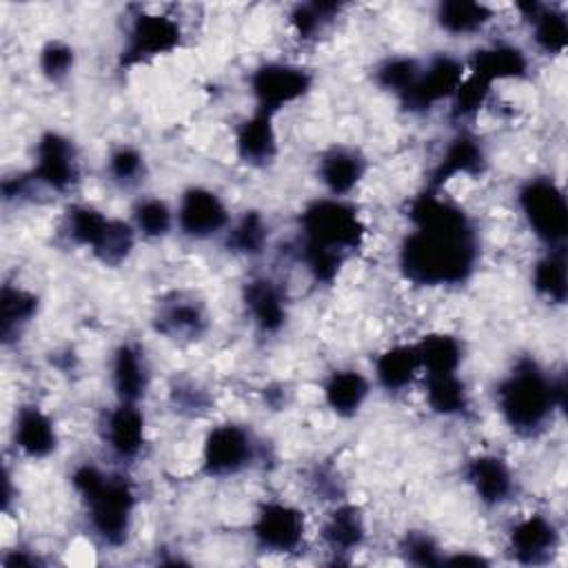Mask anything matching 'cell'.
I'll return each instance as SVG.
<instances>
[{
  "instance_id": "1",
  "label": "cell",
  "mask_w": 568,
  "mask_h": 568,
  "mask_svg": "<svg viewBox=\"0 0 568 568\" xmlns=\"http://www.w3.org/2000/svg\"><path fill=\"white\" fill-rule=\"evenodd\" d=\"M408 217L415 231L399 248L404 275L426 286L464 282L477 257L475 233L466 213L428 191L413 200Z\"/></svg>"
},
{
  "instance_id": "2",
  "label": "cell",
  "mask_w": 568,
  "mask_h": 568,
  "mask_svg": "<svg viewBox=\"0 0 568 568\" xmlns=\"http://www.w3.org/2000/svg\"><path fill=\"white\" fill-rule=\"evenodd\" d=\"M499 410L504 419L517 433H535L541 428L550 413L566 402L564 379H548L535 362H519L517 368L501 382L499 390Z\"/></svg>"
},
{
  "instance_id": "3",
  "label": "cell",
  "mask_w": 568,
  "mask_h": 568,
  "mask_svg": "<svg viewBox=\"0 0 568 568\" xmlns=\"http://www.w3.org/2000/svg\"><path fill=\"white\" fill-rule=\"evenodd\" d=\"M71 484L89 508L95 535L109 546H120L129 535L135 506L131 484L120 475H104L91 464L75 468Z\"/></svg>"
},
{
  "instance_id": "4",
  "label": "cell",
  "mask_w": 568,
  "mask_h": 568,
  "mask_svg": "<svg viewBox=\"0 0 568 568\" xmlns=\"http://www.w3.org/2000/svg\"><path fill=\"white\" fill-rule=\"evenodd\" d=\"M302 237L306 244L346 253L359 246L364 224L357 211L339 197H322L311 202L302 217Z\"/></svg>"
},
{
  "instance_id": "5",
  "label": "cell",
  "mask_w": 568,
  "mask_h": 568,
  "mask_svg": "<svg viewBox=\"0 0 568 568\" xmlns=\"http://www.w3.org/2000/svg\"><path fill=\"white\" fill-rule=\"evenodd\" d=\"M519 206L539 240L561 246L568 231V206L561 189L548 178H535L519 191Z\"/></svg>"
},
{
  "instance_id": "6",
  "label": "cell",
  "mask_w": 568,
  "mask_h": 568,
  "mask_svg": "<svg viewBox=\"0 0 568 568\" xmlns=\"http://www.w3.org/2000/svg\"><path fill=\"white\" fill-rule=\"evenodd\" d=\"M180 40L182 29L173 18L160 13H140L129 29L126 44L122 49V64L131 67L169 53L180 44Z\"/></svg>"
},
{
  "instance_id": "7",
  "label": "cell",
  "mask_w": 568,
  "mask_h": 568,
  "mask_svg": "<svg viewBox=\"0 0 568 568\" xmlns=\"http://www.w3.org/2000/svg\"><path fill=\"white\" fill-rule=\"evenodd\" d=\"M311 87V75L295 64L268 62L260 67L251 78V91L257 100L260 111L275 113L288 102L302 98Z\"/></svg>"
},
{
  "instance_id": "8",
  "label": "cell",
  "mask_w": 568,
  "mask_h": 568,
  "mask_svg": "<svg viewBox=\"0 0 568 568\" xmlns=\"http://www.w3.org/2000/svg\"><path fill=\"white\" fill-rule=\"evenodd\" d=\"M253 459V442L242 426L222 424L215 426L202 448V466L204 473L213 477L235 475L246 468Z\"/></svg>"
},
{
  "instance_id": "9",
  "label": "cell",
  "mask_w": 568,
  "mask_h": 568,
  "mask_svg": "<svg viewBox=\"0 0 568 568\" xmlns=\"http://www.w3.org/2000/svg\"><path fill=\"white\" fill-rule=\"evenodd\" d=\"M464 80V64L450 55L433 58L417 75L413 87L402 95L408 109L422 111L444 98H453Z\"/></svg>"
},
{
  "instance_id": "10",
  "label": "cell",
  "mask_w": 568,
  "mask_h": 568,
  "mask_svg": "<svg viewBox=\"0 0 568 568\" xmlns=\"http://www.w3.org/2000/svg\"><path fill=\"white\" fill-rule=\"evenodd\" d=\"M253 535H255L257 544L266 550L291 552L302 544L304 517L293 506H286L280 501H268L260 508V513L255 517Z\"/></svg>"
},
{
  "instance_id": "11",
  "label": "cell",
  "mask_w": 568,
  "mask_h": 568,
  "mask_svg": "<svg viewBox=\"0 0 568 568\" xmlns=\"http://www.w3.org/2000/svg\"><path fill=\"white\" fill-rule=\"evenodd\" d=\"M33 178L53 191H67L78 182L73 144L60 133H44L36 146Z\"/></svg>"
},
{
  "instance_id": "12",
  "label": "cell",
  "mask_w": 568,
  "mask_h": 568,
  "mask_svg": "<svg viewBox=\"0 0 568 568\" xmlns=\"http://www.w3.org/2000/svg\"><path fill=\"white\" fill-rule=\"evenodd\" d=\"M178 226L197 240L211 237L229 226V211L224 202L209 189L193 186L184 191L178 206Z\"/></svg>"
},
{
  "instance_id": "13",
  "label": "cell",
  "mask_w": 568,
  "mask_h": 568,
  "mask_svg": "<svg viewBox=\"0 0 568 568\" xmlns=\"http://www.w3.org/2000/svg\"><path fill=\"white\" fill-rule=\"evenodd\" d=\"M13 442L27 457H47L49 453L55 450V426L51 417L42 413L38 406H22L16 415Z\"/></svg>"
},
{
  "instance_id": "14",
  "label": "cell",
  "mask_w": 568,
  "mask_h": 568,
  "mask_svg": "<svg viewBox=\"0 0 568 568\" xmlns=\"http://www.w3.org/2000/svg\"><path fill=\"white\" fill-rule=\"evenodd\" d=\"M106 444L120 459H133L144 444V415L135 404H118L106 417Z\"/></svg>"
},
{
  "instance_id": "15",
  "label": "cell",
  "mask_w": 568,
  "mask_h": 568,
  "mask_svg": "<svg viewBox=\"0 0 568 568\" xmlns=\"http://www.w3.org/2000/svg\"><path fill=\"white\" fill-rule=\"evenodd\" d=\"M557 546V530L544 515L521 519L510 532V548L524 564H539Z\"/></svg>"
},
{
  "instance_id": "16",
  "label": "cell",
  "mask_w": 568,
  "mask_h": 568,
  "mask_svg": "<svg viewBox=\"0 0 568 568\" xmlns=\"http://www.w3.org/2000/svg\"><path fill=\"white\" fill-rule=\"evenodd\" d=\"M466 477L477 497L488 506L501 504L513 493V475L506 462L495 455L475 457L466 466Z\"/></svg>"
},
{
  "instance_id": "17",
  "label": "cell",
  "mask_w": 568,
  "mask_h": 568,
  "mask_svg": "<svg viewBox=\"0 0 568 568\" xmlns=\"http://www.w3.org/2000/svg\"><path fill=\"white\" fill-rule=\"evenodd\" d=\"M244 300H246V308H248L253 322L264 333H275L284 326L286 306H284V297H282V291L277 288V284H273L271 280H264V277L253 280L246 284Z\"/></svg>"
},
{
  "instance_id": "18",
  "label": "cell",
  "mask_w": 568,
  "mask_h": 568,
  "mask_svg": "<svg viewBox=\"0 0 568 568\" xmlns=\"http://www.w3.org/2000/svg\"><path fill=\"white\" fill-rule=\"evenodd\" d=\"M113 388L122 404H138V399L146 393L149 375L144 359L138 348L122 344L113 355Z\"/></svg>"
},
{
  "instance_id": "19",
  "label": "cell",
  "mask_w": 568,
  "mask_h": 568,
  "mask_svg": "<svg viewBox=\"0 0 568 568\" xmlns=\"http://www.w3.org/2000/svg\"><path fill=\"white\" fill-rule=\"evenodd\" d=\"M526 55L521 49L513 44H495L488 49H481L473 55L470 62V73L484 78L486 82L495 80H510V78H521L526 73Z\"/></svg>"
},
{
  "instance_id": "20",
  "label": "cell",
  "mask_w": 568,
  "mask_h": 568,
  "mask_svg": "<svg viewBox=\"0 0 568 568\" xmlns=\"http://www.w3.org/2000/svg\"><path fill=\"white\" fill-rule=\"evenodd\" d=\"M275 129H273V115L266 111H260L248 118L240 131H237V153L244 162L251 164H264L275 155Z\"/></svg>"
},
{
  "instance_id": "21",
  "label": "cell",
  "mask_w": 568,
  "mask_h": 568,
  "mask_svg": "<svg viewBox=\"0 0 568 568\" xmlns=\"http://www.w3.org/2000/svg\"><path fill=\"white\" fill-rule=\"evenodd\" d=\"M484 164V151L470 135H457L446 146L439 164L433 171V189L453 180L455 175H473Z\"/></svg>"
},
{
  "instance_id": "22",
  "label": "cell",
  "mask_w": 568,
  "mask_h": 568,
  "mask_svg": "<svg viewBox=\"0 0 568 568\" xmlns=\"http://www.w3.org/2000/svg\"><path fill=\"white\" fill-rule=\"evenodd\" d=\"M364 175V160L351 149H331L320 160V178L335 195H346Z\"/></svg>"
},
{
  "instance_id": "23",
  "label": "cell",
  "mask_w": 568,
  "mask_h": 568,
  "mask_svg": "<svg viewBox=\"0 0 568 568\" xmlns=\"http://www.w3.org/2000/svg\"><path fill=\"white\" fill-rule=\"evenodd\" d=\"M419 368H422V364H419V353H417L415 344L393 346V348L384 351L375 362L377 382L386 390H404L406 386L413 384Z\"/></svg>"
},
{
  "instance_id": "24",
  "label": "cell",
  "mask_w": 568,
  "mask_h": 568,
  "mask_svg": "<svg viewBox=\"0 0 568 568\" xmlns=\"http://www.w3.org/2000/svg\"><path fill=\"white\" fill-rule=\"evenodd\" d=\"M368 395V382L357 371H337L324 386L326 404L342 417L355 415Z\"/></svg>"
},
{
  "instance_id": "25",
  "label": "cell",
  "mask_w": 568,
  "mask_h": 568,
  "mask_svg": "<svg viewBox=\"0 0 568 568\" xmlns=\"http://www.w3.org/2000/svg\"><path fill=\"white\" fill-rule=\"evenodd\" d=\"M493 18V9L468 0H448L437 7V22L446 33L468 36L479 31Z\"/></svg>"
},
{
  "instance_id": "26",
  "label": "cell",
  "mask_w": 568,
  "mask_h": 568,
  "mask_svg": "<svg viewBox=\"0 0 568 568\" xmlns=\"http://www.w3.org/2000/svg\"><path fill=\"white\" fill-rule=\"evenodd\" d=\"M322 537L335 552H348L357 548L364 539V524L359 510L355 506L335 508L322 528Z\"/></svg>"
},
{
  "instance_id": "27",
  "label": "cell",
  "mask_w": 568,
  "mask_h": 568,
  "mask_svg": "<svg viewBox=\"0 0 568 568\" xmlns=\"http://www.w3.org/2000/svg\"><path fill=\"white\" fill-rule=\"evenodd\" d=\"M419 353V364L426 375L435 373H457L462 362V344L446 333L426 335L422 342L415 344Z\"/></svg>"
},
{
  "instance_id": "28",
  "label": "cell",
  "mask_w": 568,
  "mask_h": 568,
  "mask_svg": "<svg viewBox=\"0 0 568 568\" xmlns=\"http://www.w3.org/2000/svg\"><path fill=\"white\" fill-rule=\"evenodd\" d=\"M426 402L439 415L462 413L468 404L464 382L455 373L426 375Z\"/></svg>"
},
{
  "instance_id": "29",
  "label": "cell",
  "mask_w": 568,
  "mask_h": 568,
  "mask_svg": "<svg viewBox=\"0 0 568 568\" xmlns=\"http://www.w3.org/2000/svg\"><path fill=\"white\" fill-rule=\"evenodd\" d=\"M38 311V300L36 295L16 288V286H4L2 288V300H0V331L2 337L9 339L22 324H27Z\"/></svg>"
},
{
  "instance_id": "30",
  "label": "cell",
  "mask_w": 568,
  "mask_h": 568,
  "mask_svg": "<svg viewBox=\"0 0 568 568\" xmlns=\"http://www.w3.org/2000/svg\"><path fill=\"white\" fill-rule=\"evenodd\" d=\"M535 288L552 300V302H564L566 300V257H564V246H555L546 257H541L535 266L532 275Z\"/></svg>"
},
{
  "instance_id": "31",
  "label": "cell",
  "mask_w": 568,
  "mask_h": 568,
  "mask_svg": "<svg viewBox=\"0 0 568 568\" xmlns=\"http://www.w3.org/2000/svg\"><path fill=\"white\" fill-rule=\"evenodd\" d=\"M109 222L111 217L102 215L91 206H71L67 213L69 237L80 246H89L91 251L98 246V242L106 233Z\"/></svg>"
},
{
  "instance_id": "32",
  "label": "cell",
  "mask_w": 568,
  "mask_h": 568,
  "mask_svg": "<svg viewBox=\"0 0 568 568\" xmlns=\"http://www.w3.org/2000/svg\"><path fill=\"white\" fill-rule=\"evenodd\" d=\"M204 328V315L200 306L191 302H173L160 313V331L173 337H195Z\"/></svg>"
},
{
  "instance_id": "33",
  "label": "cell",
  "mask_w": 568,
  "mask_h": 568,
  "mask_svg": "<svg viewBox=\"0 0 568 568\" xmlns=\"http://www.w3.org/2000/svg\"><path fill=\"white\" fill-rule=\"evenodd\" d=\"M133 248V229L122 220H111L106 233L93 248L95 257L106 266L122 264Z\"/></svg>"
},
{
  "instance_id": "34",
  "label": "cell",
  "mask_w": 568,
  "mask_h": 568,
  "mask_svg": "<svg viewBox=\"0 0 568 568\" xmlns=\"http://www.w3.org/2000/svg\"><path fill=\"white\" fill-rule=\"evenodd\" d=\"M268 240V226L264 217L255 211L246 213L231 231H229V246L244 255H257Z\"/></svg>"
},
{
  "instance_id": "35",
  "label": "cell",
  "mask_w": 568,
  "mask_h": 568,
  "mask_svg": "<svg viewBox=\"0 0 568 568\" xmlns=\"http://www.w3.org/2000/svg\"><path fill=\"white\" fill-rule=\"evenodd\" d=\"M422 67L417 60L413 58H406V55H397V58H388L384 60L377 71H375V78H377V84L382 89H388V91H395L399 95H404L413 82L417 80Z\"/></svg>"
},
{
  "instance_id": "36",
  "label": "cell",
  "mask_w": 568,
  "mask_h": 568,
  "mask_svg": "<svg viewBox=\"0 0 568 568\" xmlns=\"http://www.w3.org/2000/svg\"><path fill=\"white\" fill-rule=\"evenodd\" d=\"M535 40L546 53H561L568 44V24L564 13L541 7V11L532 18Z\"/></svg>"
},
{
  "instance_id": "37",
  "label": "cell",
  "mask_w": 568,
  "mask_h": 568,
  "mask_svg": "<svg viewBox=\"0 0 568 568\" xmlns=\"http://www.w3.org/2000/svg\"><path fill=\"white\" fill-rule=\"evenodd\" d=\"M135 226L146 237H162L173 226V213L166 202L158 197H146L135 206Z\"/></svg>"
},
{
  "instance_id": "38",
  "label": "cell",
  "mask_w": 568,
  "mask_h": 568,
  "mask_svg": "<svg viewBox=\"0 0 568 568\" xmlns=\"http://www.w3.org/2000/svg\"><path fill=\"white\" fill-rule=\"evenodd\" d=\"M339 4L335 2H313V4H297L291 13V22L302 38H313L335 13Z\"/></svg>"
},
{
  "instance_id": "39",
  "label": "cell",
  "mask_w": 568,
  "mask_h": 568,
  "mask_svg": "<svg viewBox=\"0 0 568 568\" xmlns=\"http://www.w3.org/2000/svg\"><path fill=\"white\" fill-rule=\"evenodd\" d=\"M488 93H490V82H486L484 78H479L475 73L464 75L457 91L453 93V113L457 118L473 115L486 102Z\"/></svg>"
},
{
  "instance_id": "40",
  "label": "cell",
  "mask_w": 568,
  "mask_h": 568,
  "mask_svg": "<svg viewBox=\"0 0 568 568\" xmlns=\"http://www.w3.org/2000/svg\"><path fill=\"white\" fill-rule=\"evenodd\" d=\"M306 268L311 271V275L317 282H333L342 262H344V253L331 251V248H322V246H313L302 242V251H300Z\"/></svg>"
},
{
  "instance_id": "41",
  "label": "cell",
  "mask_w": 568,
  "mask_h": 568,
  "mask_svg": "<svg viewBox=\"0 0 568 568\" xmlns=\"http://www.w3.org/2000/svg\"><path fill=\"white\" fill-rule=\"evenodd\" d=\"M71 67H73V49L69 44H64L60 40H51L42 47V51H40V71L49 80L58 82V80L67 78Z\"/></svg>"
},
{
  "instance_id": "42",
  "label": "cell",
  "mask_w": 568,
  "mask_h": 568,
  "mask_svg": "<svg viewBox=\"0 0 568 568\" xmlns=\"http://www.w3.org/2000/svg\"><path fill=\"white\" fill-rule=\"evenodd\" d=\"M109 171H111L113 180L129 184V182H135L140 178V173L144 171V160L135 149L120 146L109 158Z\"/></svg>"
},
{
  "instance_id": "43",
  "label": "cell",
  "mask_w": 568,
  "mask_h": 568,
  "mask_svg": "<svg viewBox=\"0 0 568 568\" xmlns=\"http://www.w3.org/2000/svg\"><path fill=\"white\" fill-rule=\"evenodd\" d=\"M404 550H406V557L413 561V564H419V566H435L439 564L442 559L437 557V546L433 544V539L424 532H413L406 537V544H404Z\"/></svg>"
}]
</instances>
